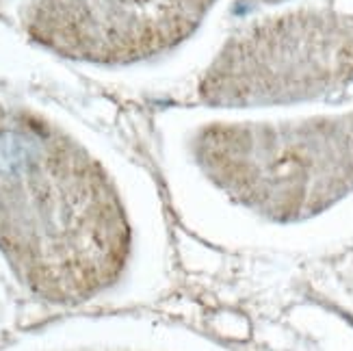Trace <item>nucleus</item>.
<instances>
[{"mask_svg": "<svg viewBox=\"0 0 353 351\" xmlns=\"http://www.w3.org/2000/svg\"><path fill=\"white\" fill-rule=\"evenodd\" d=\"M161 212L121 172L63 126L0 104V261L54 306L113 295L163 265Z\"/></svg>", "mask_w": 353, "mask_h": 351, "instance_id": "1", "label": "nucleus"}, {"mask_svg": "<svg viewBox=\"0 0 353 351\" xmlns=\"http://www.w3.org/2000/svg\"><path fill=\"white\" fill-rule=\"evenodd\" d=\"M258 3H280V0H258Z\"/></svg>", "mask_w": 353, "mask_h": 351, "instance_id": "6", "label": "nucleus"}, {"mask_svg": "<svg viewBox=\"0 0 353 351\" xmlns=\"http://www.w3.org/2000/svg\"><path fill=\"white\" fill-rule=\"evenodd\" d=\"M94 332L96 334L46 339L22 351H228L219 343L176 325L132 323Z\"/></svg>", "mask_w": 353, "mask_h": 351, "instance_id": "5", "label": "nucleus"}, {"mask_svg": "<svg viewBox=\"0 0 353 351\" xmlns=\"http://www.w3.org/2000/svg\"><path fill=\"white\" fill-rule=\"evenodd\" d=\"M217 0H26L28 35L63 57L128 66L178 48Z\"/></svg>", "mask_w": 353, "mask_h": 351, "instance_id": "4", "label": "nucleus"}, {"mask_svg": "<svg viewBox=\"0 0 353 351\" xmlns=\"http://www.w3.org/2000/svg\"><path fill=\"white\" fill-rule=\"evenodd\" d=\"M189 185L217 225L308 221L353 193V111L299 121H212L187 143Z\"/></svg>", "mask_w": 353, "mask_h": 351, "instance_id": "2", "label": "nucleus"}, {"mask_svg": "<svg viewBox=\"0 0 353 351\" xmlns=\"http://www.w3.org/2000/svg\"><path fill=\"white\" fill-rule=\"evenodd\" d=\"M353 85V22L295 11L232 35L199 83L221 109L293 104L343 94Z\"/></svg>", "mask_w": 353, "mask_h": 351, "instance_id": "3", "label": "nucleus"}]
</instances>
